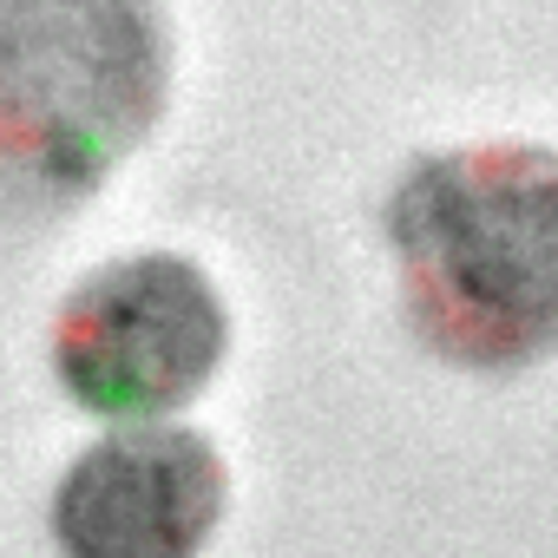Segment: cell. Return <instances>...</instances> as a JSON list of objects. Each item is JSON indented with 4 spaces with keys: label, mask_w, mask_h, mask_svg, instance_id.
<instances>
[{
    "label": "cell",
    "mask_w": 558,
    "mask_h": 558,
    "mask_svg": "<svg viewBox=\"0 0 558 558\" xmlns=\"http://www.w3.org/2000/svg\"><path fill=\"white\" fill-rule=\"evenodd\" d=\"M414 336L453 368L512 375L558 349V151L460 145L414 158L388 197Z\"/></svg>",
    "instance_id": "obj_1"
},
{
    "label": "cell",
    "mask_w": 558,
    "mask_h": 558,
    "mask_svg": "<svg viewBox=\"0 0 558 558\" xmlns=\"http://www.w3.org/2000/svg\"><path fill=\"white\" fill-rule=\"evenodd\" d=\"M171 27L158 0H0V210L93 197L158 125Z\"/></svg>",
    "instance_id": "obj_2"
},
{
    "label": "cell",
    "mask_w": 558,
    "mask_h": 558,
    "mask_svg": "<svg viewBox=\"0 0 558 558\" xmlns=\"http://www.w3.org/2000/svg\"><path fill=\"white\" fill-rule=\"evenodd\" d=\"M223 296L165 250L93 269L53 323V368L93 414H171L223 368Z\"/></svg>",
    "instance_id": "obj_3"
},
{
    "label": "cell",
    "mask_w": 558,
    "mask_h": 558,
    "mask_svg": "<svg viewBox=\"0 0 558 558\" xmlns=\"http://www.w3.org/2000/svg\"><path fill=\"white\" fill-rule=\"evenodd\" d=\"M217 519L223 460L191 427L106 434L53 493V538L66 558H197Z\"/></svg>",
    "instance_id": "obj_4"
}]
</instances>
